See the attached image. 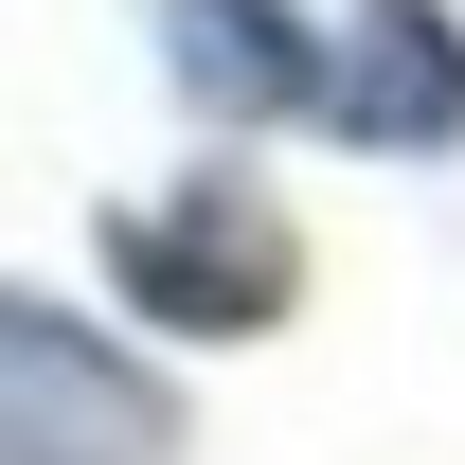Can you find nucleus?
Instances as JSON below:
<instances>
[{"label": "nucleus", "mask_w": 465, "mask_h": 465, "mask_svg": "<svg viewBox=\"0 0 465 465\" xmlns=\"http://www.w3.org/2000/svg\"><path fill=\"white\" fill-rule=\"evenodd\" d=\"M162 448H179L162 376H125L108 341L0 304V465H162Z\"/></svg>", "instance_id": "f257e3e1"}, {"label": "nucleus", "mask_w": 465, "mask_h": 465, "mask_svg": "<svg viewBox=\"0 0 465 465\" xmlns=\"http://www.w3.org/2000/svg\"><path fill=\"white\" fill-rule=\"evenodd\" d=\"M108 269L162 304V322H215V341L287 322V215H269V197H232V179L162 197V215H125V232H108Z\"/></svg>", "instance_id": "f03ea898"}, {"label": "nucleus", "mask_w": 465, "mask_h": 465, "mask_svg": "<svg viewBox=\"0 0 465 465\" xmlns=\"http://www.w3.org/2000/svg\"><path fill=\"white\" fill-rule=\"evenodd\" d=\"M322 108H341L358 143H448L465 125V36L430 18V0H376V18H358V72L322 90Z\"/></svg>", "instance_id": "7ed1b4c3"}, {"label": "nucleus", "mask_w": 465, "mask_h": 465, "mask_svg": "<svg viewBox=\"0 0 465 465\" xmlns=\"http://www.w3.org/2000/svg\"><path fill=\"white\" fill-rule=\"evenodd\" d=\"M162 54L197 72V108L269 125V108H322V54H304L269 0H162Z\"/></svg>", "instance_id": "20e7f679"}]
</instances>
